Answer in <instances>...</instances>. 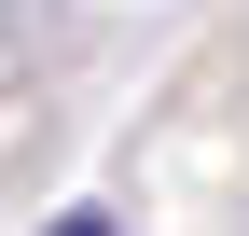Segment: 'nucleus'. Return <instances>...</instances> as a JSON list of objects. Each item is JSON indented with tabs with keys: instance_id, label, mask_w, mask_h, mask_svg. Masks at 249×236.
I'll use <instances>...</instances> for the list:
<instances>
[{
	"instance_id": "nucleus-1",
	"label": "nucleus",
	"mask_w": 249,
	"mask_h": 236,
	"mask_svg": "<svg viewBox=\"0 0 249 236\" xmlns=\"http://www.w3.org/2000/svg\"><path fill=\"white\" fill-rule=\"evenodd\" d=\"M42 236H111V209H70V222H42Z\"/></svg>"
}]
</instances>
